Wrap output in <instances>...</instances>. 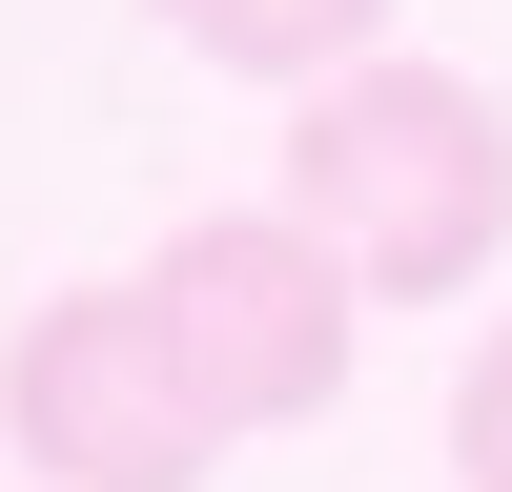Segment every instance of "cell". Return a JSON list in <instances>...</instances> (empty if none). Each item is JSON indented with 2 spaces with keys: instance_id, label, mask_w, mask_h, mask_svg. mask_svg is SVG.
Listing matches in <instances>:
<instances>
[{
  "instance_id": "6da1fadb",
  "label": "cell",
  "mask_w": 512,
  "mask_h": 492,
  "mask_svg": "<svg viewBox=\"0 0 512 492\" xmlns=\"http://www.w3.org/2000/svg\"><path fill=\"white\" fill-rule=\"evenodd\" d=\"M287 205L349 246L369 308H451V287L512 246V103L390 41V62H349V82L287 103Z\"/></svg>"
},
{
  "instance_id": "7a4b0ae2",
  "label": "cell",
  "mask_w": 512,
  "mask_h": 492,
  "mask_svg": "<svg viewBox=\"0 0 512 492\" xmlns=\"http://www.w3.org/2000/svg\"><path fill=\"white\" fill-rule=\"evenodd\" d=\"M0 431H21L41 492H205L226 472V410H205L185 328L144 287H41L0 328Z\"/></svg>"
},
{
  "instance_id": "3957f363",
  "label": "cell",
  "mask_w": 512,
  "mask_h": 492,
  "mask_svg": "<svg viewBox=\"0 0 512 492\" xmlns=\"http://www.w3.org/2000/svg\"><path fill=\"white\" fill-rule=\"evenodd\" d=\"M144 308L185 328V369H205L226 431H328V410H349V349H369L349 308L369 287H349V246H328L308 205H205V226H164Z\"/></svg>"
},
{
  "instance_id": "277c9868",
  "label": "cell",
  "mask_w": 512,
  "mask_h": 492,
  "mask_svg": "<svg viewBox=\"0 0 512 492\" xmlns=\"http://www.w3.org/2000/svg\"><path fill=\"white\" fill-rule=\"evenodd\" d=\"M164 41L185 62H226V82H349V62H390V0H164Z\"/></svg>"
},
{
  "instance_id": "5b68a950",
  "label": "cell",
  "mask_w": 512,
  "mask_h": 492,
  "mask_svg": "<svg viewBox=\"0 0 512 492\" xmlns=\"http://www.w3.org/2000/svg\"><path fill=\"white\" fill-rule=\"evenodd\" d=\"M451 472H472V492H512V328L451 369Z\"/></svg>"
}]
</instances>
